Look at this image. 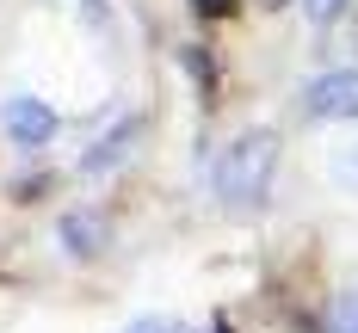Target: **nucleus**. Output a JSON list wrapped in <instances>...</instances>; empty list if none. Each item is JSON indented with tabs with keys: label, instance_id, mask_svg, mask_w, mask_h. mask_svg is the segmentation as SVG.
<instances>
[{
	"label": "nucleus",
	"instance_id": "obj_1",
	"mask_svg": "<svg viewBox=\"0 0 358 333\" xmlns=\"http://www.w3.org/2000/svg\"><path fill=\"white\" fill-rule=\"evenodd\" d=\"M272 173H278V136H272V130H248V136H235V142L216 154L210 185H216V198H222V204L253 210V204H266Z\"/></svg>",
	"mask_w": 358,
	"mask_h": 333
},
{
	"label": "nucleus",
	"instance_id": "obj_2",
	"mask_svg": "<svg viewBox=\"0 0 358 333\" xmlns=\"http://www.w3.org/2000/svg\"><path fill=\"white\" fill-rule=\"evenodd\" d=\"M6 136H13V148H43L56 136V111L43 99H31V93L6 99Z\"/></svg>",
	"mask_w": 358,
	"mask_h": 333
},
{
	"label": "nucleus",
	"instance_id": "obj_3",
	"mask_svg": "<svg viewBox=\"0 0 358 333\" xmlns=\"http://www.w3.org/2000/svg\"><path fill=\"white\" fill-rule=\"evenodd\" d=\"M309 117H358V74H322L303 93Z\"/></svg>",
	"mask_w": 358,
	"mask_h": 333
},
{
	"label": "nucleus",
	"instance_id": "obj_4",
	"mask_svg": "<svg viewBox=\"0 0 358 333\" xmlns=\"http://www.w3.org/2000/svg\"><path fill=\"white\" fill-rule=\"evenodd\" d=\"M334 173H340L346 185H358V142H346L340 154H334Z\"/></svg>",
	"mask_w": 358,
	"mask_h": 333
},
{
	"label": "nucleus",
	"instance_id": "obj_5",
	"mask_svg": "<svg viewBox=\"0 0 358 333\" xmlns=\"http://www.w3.org/2000/svg\"><path fill=\"white\" fill-rule=\"evenodd\" d=\"M334 333H358V296H346V302L334 309Z\"/></svg>",
	"mask_w": 358,
	"mask_h": 333
},
{
	"label": "nucleus",
	"instance_id": "obj_6",
	"mask_svg": "<svg viewBox=\"0 0 358 333\" xmlns=\"http://www.w3.org/2000/svg\"><path fill=\"white\" fill-rule=\"evenodd\" d=\"M303 6H309V19H315V25H327V19H340V6H346V0H303Z\"/></svg>",
	"mask_w": 358,
	"mask_h": 333
},
{
	"label": "nucleus",
	"instance_id": "obj_7",
	"mask_svg": "<svg viewBox=\"0 0 358 333\" xmlns=\"http://www.w3.org/2000/svg\"><path fill=\"white\" fill-rule=\"evenodd\" d=\"M192 6H198L204 19H222V13H235V0H192Z\"/></svg>",
	"mask_w": 358,
	"mask_h": 333
},
{
	"label": "nucleus",
	"instance_id": "obj_8",
	"mask_svg": "<svg viewBox=\"0 0 358 333\" xmlns=\"http://www.w3.org/2000/svg\"><path fill=\"white\" fill-rule=\"evenodd\" d=\"M130 333H185V327H179V321H136Z\"/></svg>",
	"mask_w": 358,
	"mask_h": 333
},
{
	"label": "nucleus",
	"instance_id": "obj_9",
	"mask_svg": "<svg viewBox=\"0 0 358 333\" xmlns=\"http://www.w3.org/2000/svg\"><path fill=\"white\" fill-rule=\"evenodd\" d=\"M266 6H285V0H266Z\"/></svg>",
	"mask_w": 358,
	"mask_h": 333
},
{
	"label": "nucleus",
	"instance_id": "obj_10",
	"mask_svg": "<svg viewBox=\"0 0 358 333\" xmlns=\"http://www.w3.org/2000/svg\"><path fill=\"white\" fill-rule=\"evenodd\" d=\"M216 333H229V327H216Z\"/></svg>",
	"mask_w": 358,
	"mask_h": 333
}]
</instances>
